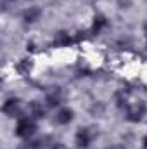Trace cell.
Listing matches in <instances>:
<instances>
[{
	"instance_id": "obj_1",
	"label": "cell",
	"mask_w": 147,
	"mask_h": 149,
	"mask_svg": "<svg viewBox=\"0 0 147 149\" xmlns=\"http://www.w3.org/2000/svg\"><path fill=\"white\" fill-rule=\"evenodd\" d=\"M38 130V125H37V120H33L31 116H21L17 118V125H16V135L21 137V139H26L30 141Z\"/></svg>"
},
{
	"instance_id": "obj_2",
	"label": "cell",
	"mask_w": 147,
	"mask_h": 149,
	"mask_svg": "<svg viewBox=\"0 0 147 149\" xmlns=\"http://www.w3.org/2000/svg\"><path fill=\"white\" fill-rule=\"evenodd\" d=\"M95 137H97V130L95 128H92V127H81V128L76 130L74 144H76L78 149H88Z\"/></svg>"
},
{
	"instance_id": "obj_3",
	"label": "cell",
	"mask_w": 147,
	"mask_h": 149,
	"mask_svg": "<svg viewBox=\"0 0 147 149\" xmlns=\"http://www.w3.org/2000/svg\"><path fill=\"white\" fill-rule=\"evenodd\" d=\"M146 114H147V104L144 101H137V102H133L126 108V120L132 121V123L142 121V118Z\"/></svg>"
},
{
	"instance_id": "obj_4",
	"label": "cell",
	"mask_w": 147,
	"mask_h": 149,
	"mask_svg": "<svg viewBox=\"0 0 147 149\" xmlns=\"http://www.w3.org/2000/svg\"><path fill=\"white\" fill-rule=\"evenodd\" d=\"M2 113L9 118H21L23 116V108H21V101L17 97H9L5 99V102L2 104Z\"/></svg>"
},
{
	"instance_id": "obj_5",
	"label": "cell",
	"mask_w": 147,
	"mask_h": 149,
	"mask_svg": "<svg viewBox=\"0 0 147 149\" xmlns=\"http://www.w3.org/2000/svg\"><path fill=\"white\" fill-rule=\"evenodd\" d=\"M26 114L31 116L33 120H43L45 118V108L38 101H30L26 106Z\"/></svg>"
},
{
	"instance_id": "obj_6",
	"label": "cell",
	"mask_w": 147,
	"mask_h": 149,
	"mask_svg": "<svg viewBox=\"0 0 147 149\" xmlns=\"http://www.w3.org/2000/svg\"><path fill=\"white\" fill-rule=\"evenodd\" d=\"M40 17H42V9L37 7V5L28 7V9L23 12V21H24L26 24H33V23H37Z\"/></svg>"
},
{
	"instance_id": "obj_7",
	"label": "cell",
	"mask_w": 147,
	"mask_h": 149,
	"mask_svg": "<svg viewBox=\"0 0 147 149\" xmlns=\"http://www.w3.org/2000/svg\"><path fill=\"white\" fill-rule=\"evenodd\" d=\"M74 118V111L71 108H61L57 114H55V123H59V125H68V123H71Z\"/></svg>"
},
{
	"instance_id": "obj_8",
	"label": "cell",
	"mask_w": 147,
	"mask_h": 149,
	"mask_svg": "<svg viewBox=\"0 0 147 149\" xmlns=\"http://www.w3.org/2000/svg\"><path fill=\"white\" fill-rule=\"evenodd\" d=\"M109 26V21H107V17L104 16V14H95V17H94V24H92V33L94 35H99L102 30H106Z\"/></svg>"
},
{
	"instance_id": "obj_9",
	"label": "cell",
	"mask_w": 147,
	"mask_h": 149,
	"mask_svg": "<svg viewBox=\"0 0 147 149\" xmlns=\"http://www.w3.org/2000/svg\"><path fill=\"white\" fill-rule=\"evenodd\" d=\"M45 102H47L49 108H55V106H59V104L62 102V94H61V90H59V88H54L52 92H49L47 97H45Z\"/></svg>"
},
{
	"instance_id": "obj_10",
	"label": "cell",
	"mask_w": 147,
	"mask_h": 149,
	"mask_svg": "<svg viewBox=\"0 0 147 149\" xmlns=\"http://www.w3.org/2000/svg\"><path fill=\"white\" fill-rule=\"evenodd\" d=\"M71 42H73L71 35H69L68 31H64V30L57 31L55 37H54V45H55V47H68Z\"/></svg>"
},
{
	"instance_id": "obj_11",
	"label": "cell",
	"mask_w": 147,
	"mask_h": 149,
	"mask_svg": "<svg viewBox=\"0 0 147 149\" xmlns=\"http://www.w3.org/2000/svg\"><path fill=\"white\" fill-rule=\"evenodd\" d=\"M31 68H33V61H31L30 57H23V59H19L17 64H16V71L19 74H28L31 71Z\"/></svg>"
},
{
	"instance_id": "obj_12",
	"label": "cell",
	"mask_w": 147,
	"mask_h": 149,
	"mask_svg": "<svg viewBox=\"0 0 147 149\" xmlns=\"http://www.w3.org/2000/svg\"><path fill=\"white\" fill-rule=\"evenodd\" d=\"M50 149H66V146L62 144V142H57V141H54V144H52V148Z\"/></svg>"
},
{
	"instance_id": "obj_13",
	"label": "cell",
	"mask_w": 147,
	"mask_h": 149,
	"mask_svg": "<svg viewBox=\"0 0 147 149\" xmlns=\"http://www.w3.org/2000/svg\"><path fill=\"white\" fill-rule=\"evenodd\" d=\"M106 149H126V148L121 146V144H114V146H109V148H106Z\"/></svg>"
},
{
	"instance_id": "obj_14",
	"label": "cell",
	"mask_w": 147,
	"mask_h": 149,
	"mask_svg": "<svg viewBox=\"0 0 147 149\" xmlns=\"http://www.w3.org/2000/svg\"><path fill=\"white\" fill-rule=\"evenodd\" d=\"M142 146H144V149H147V135L142 139Z\"/></svg>"
},
{
	"instance_id": "obj_15",
	"label": "cell",
	"mask_w": 147,
	"mask_h": 149,
	"mask_svg": "<svg viewBox=\"0 0 147 149\" xmlns=\"http://www.w3.org/2000/svg\"><path fill=\"white\" fill-rule=\"evenodd\" d=\"M144 33H146V37H147V21H146V24H144Z\"/></svg>"
},
{
	"instance_id": "obj_16",
	"label": "cell",
	"mask_w": 147,
	"mask_h": 149,
	"mask_svg": "<svg viewBox=\"0 0 147 149\" xmlns=\"http://www.w3.org/2000/svg\"><path fill=\"white\" fill-rule=\"evenodd\" d=\"M7 2H16V0H7Z\"/></svg>"
}]
</instances>
